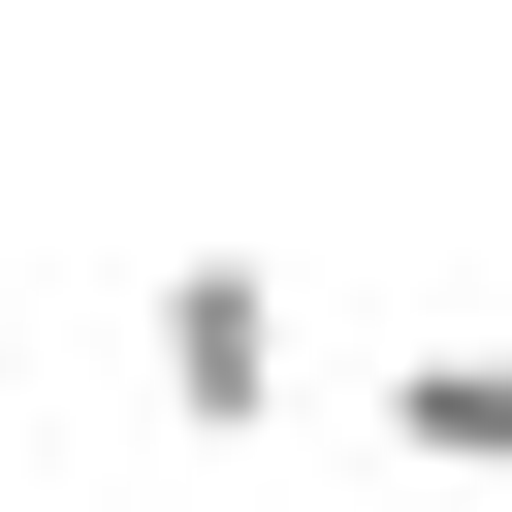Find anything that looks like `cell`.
<instances>
[{
  "label": "cell",
  "instance_id": "cell-2",
  "mask_svg": "<svg viewBox=\"0 0 512 512\" xmlns=\"http://www.w3.org/2000/svg\"><path fill=\"white\" fill-rule=\"evenodd\" d=\"M384 480L416 512H512V320H416L384 352Z\"/></svg>",
  "mask_w": 512,
  "mask_h": 512
},
{
  "label": "cell",
  "instance_id": "cell-1",
  "mask_svg": "<svg viewBox=\"0 0 512 512\" xmlns=\"http://www.w3.org/2000/svg\"><path fill=\"white\" fill-rule=\"evenodd\" d=\"M128 384H160L192 448H288V384H320V352H288V256H160V288H128Z\"/></svg>",
  "mask_w": 512,
  "mask_h": 512
}]
</instances>
